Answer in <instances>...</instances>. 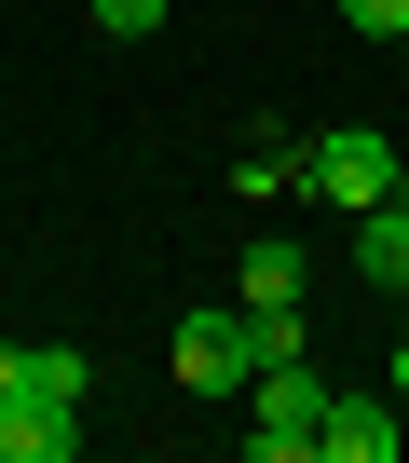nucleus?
<instances>
[{"instance_id": "1", "label": "nucleus", "mask_w": 409, "mask_h": 463, "mask_svg": "<svg viewBox=\"0 0 409 463\" xmlns=\"http://www.w3.org/2000/svg\"><path fill=\"white\" fill-rule=\"evenodd\" d=\"M246 449H260V463H314V449H328V382H314L300 354H273V368L246 382Z\"/></svg>"}, {"instance_id": "2", "label": "nucleus", "mask_w": 409, "mask_h": 463, "mask_svg": "<svg viewBox=\"0 0 409 463\" xmlns=\"http://www.w3.org/2000/svg\"><path fill=\"white\" fill-rule=\"evenodd\" d=\"M300 191L314 204H395V137H368V123H328V137H300Z\"/></svg>"}, {"instance_id": "3", "label": "nucleus", "mask_w": 409, "mask_h": 463, "mask_svg": "<svg viewBox=\"0 0 409 463\" xmlns=\"http://www.w3.org/2000/svg\"><path fill=\"white\" fill-rule=\"evenodd\" d=\"M177 382H191V395H246V382H260L246 314H177Z\"/></svg>"}, {"instance_id": "4", "label": "nucleus", "mask_w": 409, "mask_h": 463, "mask_svg": "<svg viewBox=\"0 0 409 463\" xmlns=\"http://www.w3.org/2000/svg\"><path fill=\"white\" fill-rule=\"evenodd\" d=\"M409 449V395H328V449L314 463H395Z\"/></svg>"}, {"instance_id": "5", "label": "nucleus", "mask_w": 409, "mask_h": 463, "mask_svg": "<svg viewBox=\"0 0 409 463\" xmlns=\"http://www.w3.org/2000/svg\"><path fill=\"white\" fill-rule=\"evenodd\" d=\"M82 449V409L69 395H14V409H0V463H69Z\"/></svg>"}, {"instance_id": "6", "label": "nucleus", "mask_w": 409, "mask_h": 463, "mask_svg": "<svg viewBox=\"0 0 409 463\" xmlns=\"http://www.w3.org/2000/svg\"><path fill=\"white\" fill-rule=\"evenodd\" d=\"M233 287H246V300H260V314H300V287H314V260H300V246H287V232H260V246H246V260H233Z\"/></svg>"}, {"instance_id": "7", "label": "nucleus", "mask_w": 409, "mask_h": 463, "mask_svg": "<svg viewBox=\"0 0 409 463\" xmlns=\"http://www.w3.org/2000/svg\"><path fill=\"white\" fill-rule=\"evenodd\" d=\"M355 273H368L382 300H409V218H395V204H368V218H355Z\"/></svg>"}, {"instance_id": "8", "label": "nucleus", "mask_w": 409, "mask_h": 463, "mask_svg": "<svg viewBox=\"0 0 409 463\" xmlns=\"http://www.w3.org/2000/svg\"><path fill=\"white\" fill-rule=\"evenodd\" d=\"M287 177H300V137H246L233 150V191H287Z\"/></svg>"}, {"instance_id": "9", "label": "nucleus", "mask_w": 409, "mask_h": 463, "mask_svg": "<svg viewBox=\"0 0 409 463\" xmlns=\"http://www.w3.org/2000/svg\"><path fill=\"white\" fill-rule=\"evenodd\" d=\"M82 382H96V368H82L69 341H28V395H69V409H82Z\"/></svg>"}, {"instance_id": "10", "label": "nucleus", "mask_w": 409, "mask_h": 463, "mask_svg": "<svg viewBox=\"0 0 409 463\" xmlns=\"http://www.w3.org/2000/svg\"><path fill=\"white\" fill-rule=\"evenodd\" d=\"M341 28L355 42H409V0H341Z\"/></svg>"}, {"instance_id": "11", "label": "nucleus", "mask_w": 409, "mask_h": 463, "mask_svg": "<svg viewBox=\"0 0 409 463\" xmlns=\"http://www.w3.org/2000/svg\"><path fill=\"white\" fill-rule=\"evenodd\" d=\"M96 28H109V42H150V28H164V0H96Z\"/></svg>"}, {"instance_id": "12", "label": "nucleus", "mask_w": 409, "mask_h": 463, "mask_svg": "<svg viewBox=\"0 0 409 463\" xmlns=\"http://www.w3.org/2000/svg\"><path fill=\"white\" fill-rule=\"evenodd\" d=\"M28 395V341H0V409H14Z\"/></svg>"}, {"instance_id": "13", "label": "nucleus", "mask_w": 409, "mask_h": 463, "mask_svg": "<svg viewBox=\"0 0 409 463\" xmlns=\"http://www.w3.org/2000/svg\"><path fill=\"white\" fill-rule=\"evenodd\" d=\"M395 395H409V327H395Z\"/></svg>"}, {"instance_id": "14", "label": "nucleus", "mask_w": 409, "mask_h": 463, "mask_svg": "<svg viewBox=\"0 0 409 463\" xmlns=\"http://www.w3.org/2000/svg\"><path fill=\"white\" fill-rule=\"evenodd\" d=\"M395 218H409V164H395Z\"/></svg>"}, {"instance_id": "15", "label": "nucleus", "mask_w": 409, "mask_h": 463, "mask_svg": "<svg viewBox=\"0 0 409 463\" xmlns=\"http://www.w3.org/2000/svg\"><path fill=\"white\" fill-rule=\"evenodd\" d=\"M395 55H409V42H395Z\"/></svg>"}]
</instances>
